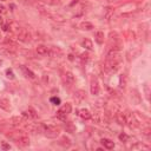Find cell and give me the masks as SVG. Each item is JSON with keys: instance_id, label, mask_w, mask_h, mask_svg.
<instances>
[{"instance_id": "6da1fadb", "label": "cell", "mask_w": 151, "mask_h": 151, "mask_svg": "<svg viewBox=\"0 0 151 151\" xmlns=\"http://www.w3.org/2000/svg\"><path fill=\"white\" fill-rule=\"evenodd\" d=\"M8 138H11L13 142H15L18 145H20L23 148H26L30 145V138L25 131H14L12 134L7 135Z\"/></svg>"}, {"instance_id": "7a4b0ae2", "label": "cell", "mask_w": 151, "mask_h": 151, "mask_svg": "<svg viewBox=\"0 0 151 151\" xmlns=\"http://www.w3.org/2000/svg\"><path fill=\"white\" fill-rule=\"evenodd\" d=\"M43 132L47 137H57L59 135V127L53 124H43Z\"/></svg>"}, {"instance_id": "3957f363", "label": "cell", "mask_w": 151, "mask_h": 151, "mask_svg": "<svg viewBox=\"0 0 151 151\" xmlns=\"http://www.w3.org/2000/svg\"><path fill=\"white\" fill-rule=\"evenodd\" d=\"M71 110H72V106H71L70 103L64 104L58 111H57V118L60 119V121H65L67 115H69V113H71Z\"/></svg>"}, {"instance_id": "277c9868", "label": "cell", "mask_w": 151, "mask_h": 151, "mask_svg": "<svg viewBox=\"0 0 151 151\" xmlns=\"http://www.w3.org/2000/svg\"><path fill=\"white\" fill-rule=\"evenodd\" d=\"M17 31V35H18V40L20 42H27L30 39V33L27 32L26 28H23V27H17L15 28Z\"/></svg>"}, {"instance_id": "5b68a950", "label": "cell", "mask_w": 151, "mask_h": 151, "mask_svg": "<svg viewBox=\"0 0 151 151\" xmlns=\"http://www.w3.org/2000/svg\"><path fill=\"white\" fill-rule=\"evenodd\" d=\"M0 54L5 57H15L18 54V51L13 46H5L3 48H0Z\"/></svg>"}, {"instance_id": "8992f818", "label": "cell", "mask_w": 151, "mask_h": 151, "mask_svg": "<svg viewBox=\"0 0 151 151\" xmlns=\"http://www.w3.org/2000/svg\"><path fill=\"white\" fill-rule=\"evenodd\" d=\"M125 124L129 125L130 129H136L138 126V121L135 118V116L132 113H125Z\"/></svg>"}, {"instance_id": "52a82bcc", "label": "cell", "mask_w": 151, "mask_h": 151, "mask_svg": "<svg viewBox=\"0 0 151 151\" xmlns=\"http://www.w3.org/2000/svg\"><path fill=\"white\" fill-rule=\"evenodd\" d=\"M90 90H91V94H93V96H97L99 93V84L96 77H92L90 80Z\"/></svg>"}, {"instance_id": "ba28073f", "label": "cell", "mask_w": 151, "mask_h": 151, "mask_svg": "<svg viewBox=\"0 0 151 151\" xmlns=\"http://www.w3.org/2000/svg\"><path fill=\"white\" fill-rule=\"evenodd\" d=\"M45 15H47L48 18H51L52 20L57 21V23H65V18L58 13H52V12H43Z\"/></svg>"}, {"instance_id": "9c48e42d", "label": "cell", "mask_w": 151, "mask_h": 151, "mask_svg": "<svg viewBox=\"0 0 151 151\" xmlns=\"http://www.w3.org/2000/svg\"><path fill=\"white\" fill-rule=\"evenodd\" d=\"M23 116L26 117V118H28V119H35V118H37V112H35L34 109L28 107L27 110H25V111L23 112Z\"/></svg>"}, {"instance_id": "30bf717a", "label": "cell", "mask_w": 151, "mask_h": 151, "mask_svg": "<svg viewBox=\"0 0 151 151\" xmlns=\"http://www.w3.org/2000/svg\"><path fill=\"white\" fill-rule=\"evenodd\" d=\"M80 45H82V47H84V48H86L89 51L93 50V44H92V42L90 39H87V38H83V39L80 40Z\"/></svg>"}, {"instance_id": "8fae6325", "label": "cell", "mask_w": 151, "mask_h": 151, "mask_svg": "<svg viewBox=\"0 0 151 151\" xmlns=\"http://www.w3.org/2000/svg\"><path fill=\"white\" fill-rule=\"evenodd\" d=\"M0 109L5 111H11V103L7 98H1L0 99Z\"/></svg>"}, {"instance_id": "7c38bea8", "label": "cell", "mask_w": 151, "mask_h": 151, "mask_svg": "<svg viewBox=\"0 0 151 151\" xmlns=\"http://www.w3.org/2000/svg\"><path fill=\"white\" fill-rule=\"evenodd\" d=\"M35 51H37L38 55H42V57L48 54V48H47L45 45H38L37 48H35Z\"/></svg>"}, {"instance_id": "4fadbf2b", "label": "cell", "mask_w": 151, "mask_h": 151, "mask_svg": "<svg viewBox=\"0 0 151 151\" xmlns=\"http://www.w3.org/2000/svg\"><path fill=\"white\" fill-rule=\"evenodd\" d=\"M64 80H65L66 84L72 85V84L74 83V80H76L73 73H72V72H65V74H64Z\"/></svg>"}, {"instance_id": "5bb4252c", "label": "cell", "mask_w": 151, "mask_h": 151, "mask_svg": "<svg viewBox=\"0 0 151 151\" xmlns=\"http://www.w3.org/2000/svg\"><path fill=\"white\" fill-rule=\"evenodd\" d=\"M48 54L51 55V57H59L60 54H62V50L59 48V47H55V46H52V47H50L48 48Z\"/></svg>"}, {"instance_id": "9a60e30c", "label": "cell", "mask_w": 151, "mask_h": 151, "mask_svg": "<svg viewBox=\"0 0 151 151\" xmlns=\"http://www.w3.org/2000/svg\"><path fill=\"white\" fill-rule=\"evenodd\" d=\"M85 97H86V93L83 90H78L77 92L74 93V99L77 102H82L83 99H85Z\"/></svg>"}, {"instance_id": "2e32d148", "label": "cell", "mask_w": 151, "mask_h": 151, "mask_svg": "<svg viewBox=\"0 0 151 151\" xmlns=\"http://www.w3.org/2000/svg\"><path fill=\"white\" fill-rule=\"evenodd\" d=\"M102 144L104 145V148H106V149H109V150H111V149H113L115 148V143H113L111 139H107V138H103L102 141Z\"/></svg>"}, {"instance_id": "e0dca14e", "label": "cell", "mask_w": 151, "mask_h": 151, "mask_svg": "<svg viewBox=\"0 0 151 151\" xmlns=\"http://www.w3.org/2000/svg\"><path fill=\"white\" fill-rule=\"evenodd\" d=\"M116 121H117V123L119 124V125H125V113H123V112H118L117 115H116Z\"/></svg>"}, {"instance_id": "ac0fdd59", "label": "cell", "mask_w": 151, "mask_h": 151, "mask_svg": "<svg viewBox=\"0 0 151 151\" xmlns=\"http://www.w3.org/2000/svg\"><path fill=\"white\" fill-rule=\"evenodd\" d=\"M79 116H80L83 119H90V118L92 117L91 112H90L87 109H82V110L79 111Z\"/></svg>"}, {"instance_id": "d6986e66", "label": "cell", "mask_w": 151, "mask_h": 151, "mask_svg": "<svg viewBox=\"0 0 151 151\" xmlns=\"http://www.w3.org/2000/svg\"><path fill=\"white\" fill-rule=\"evenodd\" d=\"M79 27H80L82 30H85V31H91V30L94 28V27H93V24H91V23H89V21H83V23H80Z\"/></svg>"}, {"instance_id": "ffe728a7", "label": "cell", "mask_w": 151, "mask_h": 151, "mask_svg": "<svg viewBox=\"0 0 151 151\" xmlns=\"http://www.w3.org/2000/svg\"><path fill=\"white\" fill-rule=\"evenodd\" d=\"M104 38H105L104 32L98 31V32L96 33V42H97L98 44H103V43H104Z\"/></svg>"}, {"instance_id": "44dd1931", "label": "cell", "mask_w": 151, "mask_h": 151, "mask_svg": "<svg viewBox=\"0 0 151 151\" xmlns=\"http://www.w3.org/2000/svg\"><path fill=\"white\" fill-rule=\"evenodd\" d=\"M65 130H66V132H74L76 131V127L73 126V124L71 123V122H67V123H65Z\"/></svg>"}, {"instance_id": "7402d4cb", "label": "cell", "mask_w": 151, "mask_h": 151, "mask_svg": "<svg viewBox=\"0 0 151 151\" xmlns=\"http://www.w3.org/2000/svg\"><path fill=\"white\" fill-rule=\"evenodd\" d=\"M21 70L24 71V73L26 74V77H30L31 79H33L34 78V73L31 71V70H28V69H26V67H24V66H21Z\"/></svg>"}, {"instance_id": "603a6c76", "label": "cell", "mask_w": 151, "mask_h": 151, "mask_svg": "<svg viewBox=\"0 0 151 151\" xmlns=\"http://www.w3.org/2000/svg\"><path fill=\"white\" fill-rule=\"evenodd\" d=\"M60 145H63L64 148H69V146L71 145V142H70V139H69V138L63 137V138H62V142H60Z\"/></svg>"}, {"instance_id": "cb8c5ba5", "label": "cell", "mask_w": 151, "mask_h": 151, "mask_svg": "<svg viewBox=\"0 0 151 151\" xmlns=\"http://www.w3.org/2000/svg\"><path fill=\"white\" fill-rule=\"evenodd\" d=\"M119 85H121V87H125V86H126V77H125V74L121 76V78H119Z\"/></svg>"}, {"instance_id": "d4e9b609", "label": "cell", "mask_w": 151, "mask_h": 151, "mask_svg": "<svg viewBox=\"0 0 151 151\" xmlns=\"http://www.w3.org/2000/svg\"><path fill=\"white\" fill-rule=\"evenodd\" d=\"M11 123H12V125L17 126V125H19V124L21 123V118H19V117H13V118L11 119Z\"/></svg>"}, {"instance_id": "484cf974", "label": "cell", "mask_w": 151, "mask_h": 151, "mask_svg": "<svg viewBox=\"0 0 151 151\" xmlns=\"http://www.w3.org/2000/svg\"><path fill=\"white\" fill-rule=\"evenodd\" d=\"M6 77H7L8 79H14V73H13V71H12L11 69H7V70H6Z\"/></svg>"}, {"instance_id": "4316f807", "label": "cell", "mask_w": 151, "mask_h": 151, "mask_svg": "<svg viewBox=\"0 0 151 151\" xmlns=\"http://www.w3.org/2000/svg\"><path fill=\"white\" fill-rule=\"evenodd\" d=\"M119 139H121L122 142H127V141H129V136H127L126 134H121V135H119Z\"/></svg>"}, {"instance_id": "83f0119b", "label": "cell", "mask_w": 151, "mask_h": 151, "mask_svg": "<svg viewBox=\"0 0 151 151\" xmlns=\"http://www.w3.org/2000/svg\"><path fill=\"white\" fill-rule=\"evenodd\" d=\"M51 103H53L54 105H59L60 104V99L57 98V97H52L51 98Z\"/></svg>"}, {"instance_id": "f1b7e54d", "label": "cell", "mask_w": 151, "mask_h": 151, "mask_svg": "<svg viewBox=\"0 0 151 151\" xmlns=\"http://www.w3.org/2000/svg\"><path fill=\"white\" fill-rule=\"evenodd\" d=\"M23 54L26 55L27 58H33V54L31 53V51H23Z\"/></svg>"}, {"instance_id": "f546056e", "label": "cell", "mask_w": 151, "mask_h": 151, "mask_svg": "<svg viewBox=\"0 0 151 151\" xmlns=\"http://www.w3.org/2000/svg\"><path fill=\"white\" fill-rule=\"evenodd\" d=\"M1 148H3L4 150H8V149H11L10 144H7V143H5V142H3V143H1Z\"/></svg>"}, {"instance_id": "4dcf8cb0", "label": "cell", "mask_w": 151, "mask_h": 151, "mask_svg": "<svg viewBox=\"0 0 151 151\" xmlns=\"http://www.w3.org/2000/svg\"><path fill=\"white\" fill-rule=\"evenodd\" d=\"M144 90H145V94H146V98L149 99V93H150V92H149V86H148L146 84L144 85Z\"/></svg>"}, {"instance_id": "1f68e13d", "label": "cell", "mask_w": 151, "mask_h": 151, "mask_svg": "<svg viewBox=\"0 0 151 151\" xmlns=\"http://www.w3.org/2000/svg\"><path fill=\"white\" fill-rule=\"evenodd\" d=\"M5 12H6V7L3 4H0V13H5Z\"/></svg>"}, {"instance_id": "d6a6232c", "label": "cell", "mask_w": 151, "mask_h": 151, "mask_svg": "<svg viewBox=\"0 0 151 151\" xmlns=\"http://www.w3.org/2000/svg\"><path fill=\"white\" fill-rule=\"evenodd\" d=\"M80 57H82V59H83V60H87V58H89V55H87V54H85V53H84V54H82Z\"/></svg>"}, {"instance_id": "836d02e7", "label": "cell", "mask_w": 151, "mask_h": 151, "mask_svg": "<svg viewBox=\"0 0 151 151\" xmlns=\"http://www.w3.org/2000/svg\"><path fill=\"white\" fill-rule=\"evenodd\" d=\"M3 30L4 31H8L10 30V25H3Z\"/></svg>"}, {"instance_id": "e575fe53", "label": "cell", "mask_w": 151, "mask_h": 151, "mask_svg": "<svg viewBox=\"0 0 151 151\" xmlns=\"http://www.w3.org/2000/svg\"><path fill=\"white\" fill-rule=\"evenodd\" d=\"M3 23H4V19H3L1 15H0V24H3Z\"/></svg>"}, {"instance_id": "d590c367", "label": "cell", "mask_w": 151, "mask_h": 151, "mask_svg": "<svg viewBox=\"0 0 151 151\" xmlns=\"http://www.w3.org/2000/svg\"><path fill=\"white\" fill-rule=\"evenodd\" d=\"M1 38H3V37H1V35H0V39H1Z\"/></svg>"}]
</instances>
